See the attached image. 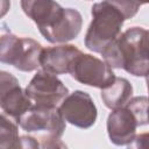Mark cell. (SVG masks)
Returning <instances> with one entry per match:
<instances>
[{"instance_id": "6da1fadb", "label": "cell", "mask_w": 149, "mask_h": 149, "mask_svg": "<svg viewBox=\"0 0 149 149\" xmlns=\"http://www.w3.org/2000/svg\"><path fill=\"white\" fill-rule=\"evenodd\" d=\"M21 8L50 43L72 41L81 30V14L74 8H63L55 0H21Z\"/></svg>"}, {"instance_id": "7a4b0ae2", "label": "cell", "mask_w": 149, "mask_h": 149, "mask_svg": "<svg viewBox=\"0 0 149 149\" xmlns=\"http://www.w3.org/2000/svg\"><path fill=\"white\" fill-rule=\"evenodd\" d=\"M112 69H123L135 77L149 73V30L132 27L121 33L102 52Z\"/></svg>"}, {"instance_id": "3957f363", "label": "cell", "mask_w": 149, "mask_h": 149, "mask_svg": "<svg viewBox=\"0 0 149 149\" xmlns=\"http://www.w3.org/2000/svg\"><path fill=\"white\" fill-rule=\"evenodd\" d=\"M91 14L92 21L87 28L84 43L88 50L101 54L119 37L126 17L108 0L94 3Z\"/></svg>"}, {"instance_id": "277c9868", "label": "cell", "mask_w": 149, "mask_h": 149, "mask_svg": "<svg viewBox=\"0 0 149 149\" xmlns=\"http://www.w3.org/2000/svg\"><path fill=\"white\" fill-rule=\"evenodd\" d=\"M148 122V98L134 97L126 105L112 109L107 118V134L115 146H128L136 136L139 126Z\"/></svg>"}, {"instance_id": "5b68a950", "label": "cell", "mask_w": 149, "mask_h": 149, "mask_svg": "<svg viewBox=\"0 0 149 149\" xmlns=\"http://www.w3.org/2000/svg\"><path fill=\"white\" fill-rule=\"evenodd\" d=\"M43 47L29 37L3 34L0 38V61L24 72L35 71L41 66Z\"/></svg>"}, {"instance_id": "8992f818", "label": "cell", "mask_w": 149, "mask_h": 149, "mask_svg": "<svg viewBox=\"0 0 149 149\" xmlns=\"http://www.w3.org/2000/svg\"><path fill=\"white\" fill-rule=\"evenodd\" d=\"M16 122L28 133H44L41 137L61 139L66 121L57 107L33 105Z\"/></svg>"}, {"instance_id": "52a82bcc", "label": "cell", "mask_w": 149, "mask_h": 149, "mask_svg": "<svg viewBox=\"0 0 149 149\" xmlns=\"http://www.w3.org/2000/svg\"><path fill=\"white\" fill-rule=\"evenodd\" d=\"M69 73L74 80L100 90L115 79L112 68L105 61L84 52H80L74 58Z\"/></svg>"}, {"instance_id": "ba28073f", "label": "cell", "mask_w": 149, "mask_h": 149, "mask_svg": "<svg viewBox=\"0 0 149 149\" xmlns=\"http://www.w3.org/2000/svg\"><path fill=\"white\" fill-rule=\"evenodd\" d=\"M24 91L35 105L49 107H57V105L69 94L68 87L58 79L57 74L43 69L37 70Z\"/></svg>"}, {"instance_id": "9c48e42d", "label": "cell", "mask_w": 149, "mask_h": 149, "mask_svg": "<svg viewBox=\"0 0 149 149\" xmlns=\"http://www.w3.org/2000/svg\"><path fill=\"white\" fill-rule=\"evenodd\" d=\"M58 109L66 122L83 129L92 127L98 116V111L91 95L80 90L69 93Z\"/></svg>"}, {"instance_id": "30bf717a", "label": "cell", "mask_w": 149, "mask_h": 149, "mask_svg": "<svg viewBox=\"0 0 149 149\" xmlns=\"http://www.w3.org/2000/svg\"><path fill=\"white\" fill-rule=\"evenodd\" d=\"M33 100L20 86L19 80L9 72H0V107L7 116L19 120L30 107Z\"/></svg>"}, {"instance_id": "8fae6325", "label": "cell", "mask_w": 149, "mask_h": 149, "mask_svg": "<svg viewBox=\"0 0 149 149\" xmlns=\"http://www.w3.org/2000/svg\"><path fill=\"white\" fill-rule=\"evenodd\" d=\"M81 51L73 44H59L43 48L41 54V68L54 74L70 72L74 58Z\"/></svg>"}, {"instance_id": "7c38bea8", "label": "cell", "mask_w": 149, "mask_h": 149, "mask_svg": "<svg viewBox=\"0 0 149 149\" xmlns=\"http://www.w3.org/2000/svg\"><path fill=\"white\" fill-rule=\"evenodd\" d=\"M133 95V86L128 79L115 77V79L106 87L101 88V100L106 107L114 109L126 105Z\"/></svg>"}, {"instance_id": "4fadbf2b", "label": "cell", "mask_w": 149, "mask_h": 149, "mask_svg": "<svg viewBox=\"0 0 149 149\" xmlns=\"http://www.w3.org/2000/svg\"><path fill=\"white\" fill-rule=\"evenodd\" d=\"M19 130L15 122H13L9 116L5 113L0 116V148L9 149V148H21Z\"/></svg>"}, {"instance_id": "5bb4252c", "label": "cell", "mask_w": 149, "mask_h": 149, "mask_svg": "<svg viewBox=\"0 0 149 149\" xmlns=\"http://www.w3.org/2000/svg\"><path fill=\"white\" fill-rule=\"evenodd\" d=\"M108 1L121 10L126 20L132 19L139 12V8L141 6V3L137 0H108Z\"/></svg>"}, {"instance_id": "9a60e30c", "label": "cell", "mask_w": 149, "mask_h": 149, "mask_svg": "<svg viewBox=\"0 0 149 149\" xmlns=\"http://www.w3.org/2000/svg\"><path fill=\"white\" fill-rule=\"evenodd\" d=\"M129 148H137V149H149V132L139 134L134 137L133 142L128 144Z\"/></svg>"}, {"instance_id": "2e32d148", "label": "cell", "mask_w": 149, "mask_h": 149, "mask_svg": "<svg viewBox=\"0 0 149 149\" xmlns=\"http://www.w3.org/2000/svg\"><path fill=\"white\" fill-rule=\"evenodd\" d=\"M41 148H65V143L62 142L61 139H54V137H41Z\"/></svg>"}, {"instance_id": "e0dca14e", "label": "cell", "mask_w": 149, "mask_h": 149, "mask_svg": "<svg viewBox=\"0 0 149 149\" xmlns=\"http://www.w3.org/2000/svg\"><path fill=\"white\" fill-rule=\"evenodd\" d=\"M20 142H21V148H41L40 142L31 136H21Z\"/></svg>"}, {"instance_id": "ac0fdd59", "label": "cell", "mask_w": 149, "mask_h": 149, "mask_svg": "<svg viewBox=\"0 0 149 149\" xmlns=\"http://www.w3.org/2000/svg\"><path fill=\"white\" fill-rule=\"evenodd\" d=\"M146 83H147V90L149 93V73L146 76ZM148 122H149V95H148Z\"/></svg>"}, {"instance_id": "d6986e66", "label": "cell", "mask_w": 149, "mask_h": 149, "mask_svg": "<svg viewBox=\"0 0 149 149\" xmlns=\"http://www.w3.org/2000/svg\"><path fill=\"white\" fill-rule=\"evenodd\" d=\"M141 5H146V3H149V0H137Z\"/></svg>"}]
</instances>
